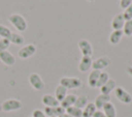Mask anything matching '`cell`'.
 Segmentation results:
<instances>
[{
  "mask_svg": "<svg viewBox=\"0 0 132 117\" xmlns=\"http://www.w3.org/2000/svg\"><path fill=\"white\" fill-rule=\"evenodd\" d=\"M8 21L10 22V24L18 30L21 32L26 31L27 29V22L25 20V18L19 13H12L8 17Z\"/></svg>",
  "mask_w": 132,
  "mask_h": 117,
  "instance_id": "6da1fadb",
  "label": "cell"
},
{
  "mask_svg": "<svg viewBox=\"0 0 132 117\" xmlns=\"http://www.w3.org/2000/svg\"><path fill=\"white\" fill-rule=\"evenodd\" d=\"M60 85L68 89H76L81 86V80L75 77H64L60 80Z\"/></svg>",
  "mask_w": 132,
  "mask_h": 117,
  "instance_id": "7a4b0ae2",
  "label": "cell"
},
{
  "mask_svg": "<svg viewBox=\"0 0 132 117\" xmlns=\"http://www.w3.org/2000/svg\"><path fill=\"white\" fill-rule=\"evenodd\" d=\"M22 108V103L19 99L15 98H8L4 100L1 105V109L4 112H12V111H18Z\"/></svg>",
  "mask_w": 132,
  "mask_h": 117,
  "instance_id": "3957f363",
  "label": "cell"
},
{
  "mask_svg": "<svg viewBox=\"0 0 132 117\" xmlns=\"http://www.w3.org/2000/svg\"><path fill=\"white\" fill-rule=\"evenodd\" d=\"M114 95L117 99L123 104H130L132 101V95L128 91H126L123 87H116Z\"/></svg>",
  "mask_w": 132,
  "mask_h": 117,
  "instance_id": "277c9868",
  "label": "cell"
},
{
  "mask_svg": "<svg viewBox=\"0 0 132 117\" xmlns=\"http://www.w3.org/2000/svg\"><path fill=\"white\" fill-rule=\"evenodd\" d=\"M36 52V47L33 43H28L24 47H22L18 51V56L21 59H28L29 57L33 56Z\"/></svg>",
  "mask_w": 132,
  "mask_h": 117,
  "instance_id": "5b68a950",
  "label": "cell"
},
{
  "mask_svg": "<svg viewBox=\"0 0 132 117\" xmlns=\"http://www.w3.org/2000/svg\"><path fill=\"white\" fill-rule=\"evenodd\" d=\"M29 83L33 87V89H35L37 91H40V90H42L44 88V83H43L42 79L36 72H32L29 76Z\"/></svg>",
  "mask_w": 132,
  "mask_h": 117,
  "instance_id": "8992f818",
  "label": "cell"
},
{
  "mask_svg": "<svg viewBox=\"0 0 132 117\" xmlns=\"http://www.w3.org/2000/svg\"><path fill=\"white\" fill-rule=\"evenodd\" d=\"M109 63H110V59L107 56H101V57H98L97 59L93 60V62H92V68L102 71V69H104L105 67H107L109 65Z\"/></svg>",
  "mask_w": 132,
  "mask_h": 117,
  "instance_id": "52a82bcc",
  "label": "cell"
},
{
  "mask_svg": "<svg viewBox=\"0 0 132 117\" xmlns=\"http://www.w3.org/2000/svg\"><path fill=\"white\" fill-rule=\"evenodd\" d=\"M77 45H78V48H79L82 56H90V57L92 56L93 48H92V45L90 43L89 40H87V39H79Z\"/></svg>",
  "mask_w": 132,
  "mask_h": 117,
  "instance_id": "ba28073f",
  "label": "cell"
},
{
  "mask_svg": "<svg viewBox=\"0 0 132 117\" xmlns=\"http://www.w3.org/2000/svg\"><path fill=\"white\" fill-rule=\"evenodd\" d=\"M44 114L48 117H52V116H61L62 114L65 113V109L62 108L61 106H58V107H45L44 108Z\"/></svg>",
  "mask_w": 132,
  "mask_h": 117,
  "instance_id": "9c48e42d",
  "label": "cell"
},
{
  "mask_svg": "<svg viewBox=\"0 0 132 117\" xmlns=\"http://www.w3.org/2000/svg\"><path fill=\"white\" fill-rule=\"evenodd\" d=\"M92 58L90 56H82L78 63V70L81 72H86L92 67Z\"/></svg>",
  "mask_w": 132,
  "mask_h": 117,
  "instance_id": "30bf717a",
  "label": "cell"
},
{
  "mask_svg": "<svg viewBox=\"0 0 132 117\" xmlns=\"http://www.w3.org/2000/svg\"><path fill=\"white\" fill-rule=\"evenodd\" d=\"M125 19L123 17V13H118L113 17L111 20V27L113 30H122L125 24Z\"/></svg>",
  "mask_w": 132,
  "mask_h": 117,
  "instance_id": "8fae6325",
  "label": "cell"
},
{
  "mask_svg": "<svg viewBox=\"0 0 132 117\" xmlns=\"http://www.w3.org/2000/svg\"><path fill=\"white\" fill-rule=\"evenodd\" d=\"M109 101H110V95L100 93L99 95L96 96L95 101H94V105L96 106L97 110H101L104 107V105L107 104V103H109Z\"/></svg>",
  "mask_w": 132,
  "mask_h": 117,
  "instance_id": "7c38bea8",
  "label": "cell"
},
{
  "mask_svg": "<svg viewBox=\"0 0 132 117\" xmlns=\"http://www.w3.org/2000/svg\"><path fill=\"white\" fill-rule=\"evenodd\" d=\"M0 60L5 64V65H8V66H11L14 64L15 62V58L14 56L8 52L7 50L6 51H3V52H0Z\"/></svg>",
  "mask_w": 132,
  "mask_h": 117,
  "instance_id": "4fadbf2b",
  "label": "cell"
},
{
  "mask_svg": "<svg viewBox=\"0 0 132 117\" xmlns=\"http://www.w3.org/2000/svg\"><path fill=\"white\" fill-rule=\"evenodd\" d=\"M41 101L45 107H58V106H60V103L57 100L55 95H52V94H44L42 96Z\"/></svg>",
  "mask_w": 132,
  "mask_h": 117,
  "instance_id": "5bb4252c",
  "label": "cell"
},
{
  "mask_svg": "<svg viewBox=\"0 0 132 117\" xmlns=\"http://www.w3.org/2000/svg\"><path fill=\"white\" fill-rule=\"evenodd\" d=\"M116 87H117L116 81L112 80V79H109L102 87H100V92H101L102 94H108V95H109V93H110L111 91H113V90L116 89Z\"/></svg>",
  "mask_w": 132,
  "mask_h": 117,
  "instance_id": "9a60e30c",
  "label": "cell"
},
{
  "mask_svg": "<svg viewBox=\"0 0 132 117\" xmlns=\"http://www.w3.org/2000/svg\"><path fill=\"white\" fill-rule=\"evenodd\" d=\"M100 72H101L100 70L92 69V71L89 74V76H88V84H89V86H90L91 88H95V87H96Z\"/></svg>",
  "mask_w": 132,
  "mask_h": 117,
  "instance_id": "2e32d148",
  "label": "cell"
},
{
  "mask_svg": "<svg viewBox=\"0 0 132 117\" xmlns=\"http://www.w3.org/2000/svg\"><path fill=\"white\" fill-rule=\"evenodd\" d=\"M76 95L75 94H73V93H70V94H67L65 97H64V99L60 103V106L62 107V108H64V109H67V108H69V107H71V106H74V103H75V100H76Z\"/></svg>",
  "mask_w": 132,
  "mask_h": 117,
  "instance_id": "e0dca14e",
  "label": "cell"
},
{
  "mask_svg": "<svg viewBox=\"0 0 132 117\" xmlns=\"http://www.w3.org/2000/svg\"><path fill=\"white\" fill-rule=\"evenodd\" d=\"M124 33H123V30H113L110 34H109V37H108V40L111 45H118L122 37H123Z\"/></svg>",
  "mask_w": 132,
  "mask_h": 117,
  "instance_id": "ac0fdd59",
  "label": "cell"
},
{
  "mask_svg": "<svg viewBox=\"0 0 132 117\" xmlns=\"http://www.w3.org/2000/svg\"><path fill=\"white\" fill-rule=\"evenodd\" d=\"M102 109H103V113L105 114L106 117H117V110H116L114 105L111 101L105 104Z\"/></svg>",
  "mask_w": 132,
  "mask_h": 117,
  "instance_id": "d6986e66",
  "label": "cell"
},
{
  "mask_svg": "<svg viewBox=\"0 0 132 117\" xmlns=\"http://www.w3.org/2000/svg\"><path fill=\"white\" fill-rule=\"evenodd\" d=\"M66 95H67V89L64 86H62V85L59 84L56 87V89H55V97L57 98V100L59 103H61Z\"/></svg>",
  "mask_w": 132,
  "mask_h": 117,
  "instance_id": "ffe728a7",
  "label": "cell"
},
{
  "mask_svg": "<svg viewBox=\"0 0 132 117\" xmlns=\"http://www.w3.org/2000/svg\"><path fill=\"white\" fill-rule=\"evenodd\" d=\"M96 110L97 108L94 105V103H88L87 106L82 109V117H93Z\"/></svg>",
  "mask_w": 132,
  "mask_h": 117,
  "instance_id": "44dd1931",
  "label": "cell"
},
{
  "mask_svg": "<svg viewBox=\"0 0 132 117\" xmlns=\"http://www.w3.org/2000/svg\"><path fill=\"white\" fill-rule=\"evenodd\" d=\"M10 43H13V45H16V46H20V45H23L24 43V37L19 34V33H15V32H11L10 33V36L8 37Z\"/></svg>",
  "mask_w": 132,
  "mask_h": 117,
  "instance_id": "7402d4cb",
  "label": "cell"
},
{
  "mask_svg": "<svg viewBox=\"0 0 132 117\" xmlns=\"http://www.w3.org/2000/svg\"><path fill=\"white\" fill-rule=\"evenodd\" d=\"M88 104V96L85 95V94H81V95H78L76 97V100L74 103V106L78 109H84Z\"/></svg>",
  "mask_w": 132,
  "mask_h": 117,
  "instance_id": "603a6c76",
  "label": "cell"
},
{
  "mask_svg": "<svg viewBox=\"0 0 132 117\" xmlns=\"http://www.w3.org/2000/svg\"><path fill=\"white\" fill-rule=\"evenodd\" d=\"M65 112L69 114L71 117H82V110L76 108L75 106H71L67 109H65Z\"/></svg>",
  "mask_w": 132,
  "mask_h": 117,
  "instance_id": "cb8c5ba5",
  "label": "cell"
},
{
  "mask_svg": "<svg viewBox=\"0 0 132 117\" xmlns=\"http://www.w3.org/2000/svg\"><path fill=\"white\" fill-rule=\"evenodd\" d=\"M108 80H109V76H108V74H107L106 71H101L100 75H99V78H98V82H97L96 87H98V88L102 87Z\"/></svg>",
  "mask_w": 132,
  "mask_h": 117,
  "instance_id": "d4e9b609",
  "label": "cell"
},
{
  "mask_svg": "<svg viewBox=\"0 0 132 117\" xmlns=\"http://www.w3.org/2000/svg\"><path fill=\"white\" fill-rule=\"evenodd\" d=\"M122 30H123V33H124L125 35L131 36V35H132V20L126 21Z\"/></svg>",
  "mask_w": 132,
  "mask_h": 117,
  "instance_id": "484cf974",
  "label": "cell"
},
{
  "mask_svg": "<svg viewBox=\"0 0 132 117\" xmlns=\"http://www.w3.org/2000/svg\"><path fill=\"white\" fill-rule=\"evenodd\" d=\"M10 33H11V31L6 26L0 24V36H1V38H8L10 36Z\"/></svg>",
  "mask_w": 132,
  "mask_h": 117,
  "instance_id": "4316f807",
  "label": "cell"
},
{
  "mask_svg": "<svg viewBox=\"0 0 132 117\" xmlns=\"http://www.w3.org/2000/svg\"><path fill=\"white\" fill-rule=\"evenodd\" d=\"M123 17H124L125 21L132 20V4H131V5H129L127 8H125V9H124Z\"/></svg>",
  "mask_w": 132,
  "mask_h": 117,
  "instance_id": "83f0119b",
  "label": "cell"
},
{
  "mask_svg": "<svg viewBox=\"0 0 132 117\" xmlns=\"http://www.w3.org/2000/svg\"><path fill=\"white\" fill-rule=\"evenodd\" d=\"M10 45V41L8 38H0V52L6 51Z\"/></svg>",
  "mask_w": 132,
  "mask_h": 117,
  "instance_id": "f1b7e54d",
  "label": "cell"
},
{
  "mask_svg": "<svg viewBox=\"0 0 132 117\" xmlns=\"http://www.w3.org/2000/svg\"><path fill=\"white\" fill-rule=\"evenodd\" d=\"M32 117H46V115L44 114V112L40 109H36L33 111L32 113Z\"/></svg>",
  "mask_w": 132,
  "mask_h": 117,
  "instance_id": "f546056e",
  "label": "cell"
},
{
  "mask_svg": "<svg viewBox=\"0 0 132 117\" xmlns=\"http://www.w3.org/2000/svg\"><path fill=\"white\" fill-rule=\"evenodd\" d=\"M132 4V0H120V7L125 9Z\"/></svg>",
  "mask_w": 132,
  "mask_h": 117,
  "instance_id": "4dcf8cb0",
  "label": "cell"
},
{
  "mask_svg": "<svg viewBox=\"0 0 132 117\" xmlns=\"http://www.w3.org/2000/svg\"><path fill=\"white\" fill-rule=\"evenodd\" d=\"M93 117H106V116H105V114L103 113L102 110H96V112L94 113Z\"/></svg>",
  "mask_w": 132,
  "mask_h": 117,
  "instance_id": "1f68e13d",
  "label": "cell"
},
{
  "mask_svg": "<svg viewBox=\"0 0 132 117\" xmlns=\"http://www.w3.org/2000/svg\"><path fill=\"white\" fill-rule=\"evenodd\" d=\"M127 71H128V74L130 76H132V66H128L127 67Z\"/></svg>",
  "mask_w": 132,
  "mask_h": 117,
  "instance_id": "d6a6232c",
  "label": "cell"
},
{
  "mask_svg": "<svg viewBox=\"0 0 132 117\" xmlns=\"http://www.w3.org/2000/svg\"><path fill=\"white\" fill-rule=\"evenodd\" d=\"M59 117H71V116H70L69 114H67V113L65 112L64 114H62V115H61V116H59Z\"/></svg>",
  "mask_w": 132,
  "mask_h": 117,
  "instance_id": "836d02e7",
  "label": "cell"
},
{
  "mask_svg": "<svg viewBox=\"0 0 132 117\" xmlns=\"http://www.w3.org/2000/svg\"><path fill=\"white\" fill-rule=\"evenodd\" d=\"M87 1H89V2H94L95 0H87Z\"/></svg>",
  "mask_w": 132,
  "mask_h": 117,
  "instance_id": "e575fe53",
  "label": "cell"
},
{
  "mask_svg": "<svg viewBox=\"0 0 132 117\" xmlns=\"http://www.w3.org/2000/svg\"><path fill=\"white\" fill-rule=\"evenodd\" d=\"M52 117H57V116H52Z\"/></svg>",
  "mask_w": 132,
  "mask_h": 117,
  "instance_id": "d590c367",
  "label": "cell"
},
{
  "mask_svg": "<svg viewBox=\"0 0 132 117\" xmlns=\"http://www.w3.org/2000/svg\"><path fill=\"white\" fill-rule=\"evenodd\" d=\"M31 117H32V116H31Z\"/></svg>",
  "mask_w": 132,
  "mask_h": 117,
  "instance_id": "8d00e7d4",
  "label": "cell"
}]
</instances>
